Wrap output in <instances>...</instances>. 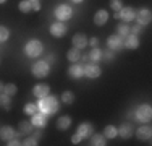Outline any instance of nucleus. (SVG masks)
<instances>
[{
    "label": "nucleus",
    "mask_w": 152,
    "mask_h": 146,
    "mask_svg": "<svg viewBox=\"0 0 152 146\" xmlns=\"http://www.w3.org/2000/svg\"><path fill=\"white\" fill-rule=\"evenodd\" d=\"M118 135V130L115 128L113 125H107L105 128H104V136L105 138H115Z\"/></svg>",
    "instance_id": "obj_24"
},
{
    "label": "nucleus",
    "mask_w": 152,
    "mask_h": 146,
    "mask_svg": "<svg viewBox=\"0 0 152 146\" xmlns=\"http://www.w3.org/2000/svg\"><path fill=\"white\" fill-rule=\"evenodd\" d=\"M92 130H94V127L89 122H84V123H81V125L78 127V133L81 135L83 138H91Z\"/></svg>",
    "instance_id": "obj_15"
},
{
    "label": "nucleus",
    "mask_w": 152,
    "mask_h": 146,
    "mask_svg": "<svg viewBox=\"0 0 152 146\" xmlns=\"http://www.w3.org/2000/svg\"><path fill=\"white\" fill-rule=\"evenodd\" d=\"M50 88L49 85H45V83H41V85H36L32 88V94H34L36 97H39V99H42V97H45L47 94H49Z\"/></svg>",
    "instance_id": "obj_11"
},
{
    "label": "nucleus",
    "mask_w": 152,
    "mask_h": 146,
    "mask_svg": "<svg viewBox=\"0 0 152 146\" xmlns=\"http://www.w3.org/2000/svg\"><path fill=\"white\" fill-rule=\"evenodd\" d=\"M136 119L139 120V122H151V119H152L151 105H147V104L139 105V107L136 109Z\"/></svg>",
    "instance_id": "obj_4"
},
{
    "label": "nucleus",
    "mask_w": 152,
    "mask_h": 146,
    "mask_svg": "<svg viewBox=\"0 0 152 146\" xmlns=\"http://www.w3.org/2000/svg\"><path fill=\"white\" fill-rule=\"evenodd\" d=\"M128 34H129V26H128V24H125V23H123V24H118V36L125 39Z\"/></svg>",
    "instance_id": "obj_31"
},
{
    "label": "nucleus",
    "mask_w": 152,
    "mask_h": 146,
    "mask_svg": "<svg viewBox=\"0 0 152 146\" xmlns=\"http://www.w3.org/2000/svg\"><path fill=\"white\" fill-rule=\"evenodd\" d=\"M100 73H102V70H100V67L96 65V63H92V65L89 63V65H86V68H84V75L88 76V78H91V80L99 78Z\"/></svg>",
    "instance_id": "obj_8"
},
{
    "label": "nucleus",
    "mask_w": 152,
    "mask_h": 146,
    "mask_svg": "<svg viewBox=\"0 0 152 146\" xmlns=\"http://www.w3.org/2000/svg\"><path fill=\"white\" fill-rule=\"evenodd\" d=\"M32 3V12H39L41 10V2H31Z\"/></svg>",
    "instance_id": "obj_38"
},
{
    "label": "nucleus",
    "mask_w": 152,
    "mask_h": 146,
    "mask_svg": "<svg viewBox=\"0 0 152 146\" xmlns=\"http://www.w3.org/2000/svg\"><path fill=\"white\" fill-rule=\"evenodd\" d=\"M108 47H110L112 50H120L121 47H123V38H120L118 34H112L110 38H108Z\"/></svg>",
    "instance_id": "obj_12"
},
{
    "label": "nucleus",
    "mask_w": 152,
    "mask_h": 146,
    "mask_svg": "<svg viewBox=\"0 0 152 146\" xmlns=\"http://www.w3.org/2000/svg\"><path fill=\"white\" fill-rule=\"evenodd\" d=\"M20 131L24 135L32 131V122H20Z\"/></svg>",
    "instance_id": "obj_29"
},
{
    "label": "nucleus",
    "mask_w": 152,
    "mask_h": 146,
    "mask_svg": "<svg viewBox=\"0 0 152 146\" xmlns=\"http://www.w3.org/2000/svg\"><path fill=\"white\" fill-rule=\"evenodd\" d=\"M81 140H83V136H81L79 133H76V135H73V136H71V141H73V145L81 143Z\"/></svg>",
    "instance_id": "obj_36"
},
{
    "label": "nucleus",
    "mask_w": 152,
    "mask_h": 146,
    "mask_svg": "<svg viewBox=\"0 0 152 146\" xmlns=\"http://www.w3.org/2000/svg\"><path fill=\"white\" fill-rule=\"evenodd\" d=\"M68 75H70V78L78 80V78H81V76L84 75V68H83L81 65H71L70 70H68Z\"/></svg>",
    "instance_id": "obj_18"
},
{
    "label": "nucleus",
    "mask_w": 152,
    "mask_h": 146,
    "mask_svg": "<svg viewBox=\"0 0 152 146\" xmlns=\"http://www.w3.org/2000/svg\"><path fill=\"white\" fill-rule=\"evenodd\" d=\"M102 57H105V58H108V60H110V58H112V52H107L105 55H104V54H102Z\"/></svg>",
    "instance_id": "obj_41"
},
{
    "label": "nucleus",
    "mask_w": 152,
    "mask_h": 146,
    "mask_svg": "<svg viewBox=\"0 0 152 146\" xmlns=\"http://www.w3.org/2000/svg\"><path fill=\"white\" fill-rule=\"evenodd\" d=\"M136 18H137V23L141 24V26H144V24H149L151 20H152V13L149 8H141L139 12H136Z\"/></svg>",
    "instance_id": "obj_7"
},
{
    "label": "nucleus",
    "mask_w": 152,
    "mask_h": 146,
    "mask_svg": "<svg viewBox=\"0 0 152 146\" xmlns=\"http://www.w3.org/2000/svg\"><path fill=\"white\" fill-rule=\"evenodd\" d=\"M0 107H3L5 111L12 109V105H10V96H7L5 93H0Z\"/></svg>",
    "instance_id": "obj_22"
},
{
    "label": "nucleus",
    "mask_w": 152,
    "mask_h": 146,
    "mask_svg": "<svg viewBox=\"0 0 152 146\" xmlns=\"http://www.w3.org/2000/svg\"><path fill=\"white\" fill-rule=\"evenodd\" d=\"M37 105L42 112H45V114H55V112L58 111V99H57L55 96H49V94H47L45 97H42V99L39 101Z\"/></svg>",
    "instance_id": "obj_1"
},
{
    "label": "nucleus",
    "mask_w": 152,
    "mask_h": 146,
    "mask_svg": "<svg viewBox=\"0 0 152 146\" xmlns=\"http://www.w3.org/2000/svg\"><path fill=\"white\" fill-rule=\"evenodd\" d=\"M10 36V31L5 26H0V42H5Z\"/></svg>",
    "instance_id": "obj_33"
},
{
    "label": "nucleus",
    "mask_w": 152,
    "mask_h": 146,
    "mask_svg": "<svg viewBox=\"0 0 152 146\" xmlns=\"http://www.w3.org/2000/svg\"><path fill=\"white\" fill-rule=\"evenodd\" d=\"M151 135H152V128L149 125H142L136 130V136L139 140H144V141H149L151 140Z\"/></svg>",
    "instance_id": "obj_13"
},
{
    "label": "nucleus",
    "mask_w": 152,
    "mask_h": 146,
    "mask_svg": "<svg viewBox=\"0 0 152 146\" xmlns=\"http://www.w3.org/2000/svg\"><path fill=\"white\" fill-rule=\"evenodd\" d=\"M21 145H24V146H36V145H37V141H36V138H26Z\"/></svg>",
    "instance_id": "obj_35"
},
{
    "label": "nucleus",
    "mask_w": 152,
    "mask_h": 146,
    "mask_svg": "<svg viewBox=\"0 0 152 146\" xmlns=\"http://www.w3.org/2000/svg\"><path fill=\"white\" fill-rule=\"evenodd\" d=\"M24 114H28V115H32L34 112H37V104H32V102H28L26 105H24Z\"/></svg>",
    "instance_id": "obj_32"
},
{
    "label": "nucleus",
    "mask_w": 152,
    "mask_h": 146,
    "mask_svg": "<svg viewBox=\"0 0 152 146\" xmlns=\"http://www.w3.org/2000/svg\"><path fill=\"white\" fill-rule=\"evenodd\" d=\"M16 91H18V88H16V85H13V83H8V85L3 86V93H5L7 96H10V97L15 96Z\"/></svg>",
    "instance_id": "obj_25"
},
{
    "label": "nucleus",
    "mask_w": 152,
    "mask_h": 146,
    "mask_svg": "<svg viewBox=\"0 0 152 146\" xmlns=\"http://www.w3.org/2000/svg\"><path fill=\"white\" fill-rule=\"evenodd\" d=\"M3 86L5 85H2V81H0V93H3Z\"/></svg>",
    "instance_id": "obj_43"
},
{
    "label": "nucleus",
    "mask_w": 152,
    "mask_h": 146,
    "mask_svg": "<svg viewBox=\"0 0 152 146\" xmlns=\"http://www.w3.org/2000/svg\"><path fill=\"white\" fill-rule=\"evenodd\" d=\"M118 135H120L121 138H131L133 135V128L129 123H123V125L118 128Z\"/></svg>",
    "instance_id": "obj_21"
},
{
    "label": "nucleus",
    "mask_w": 152,
    "mask_h": 146,
    "mask_svg": "<svg viewBox=\"0 0 152 146\" xmlns=\"http://www.w3.org/2000/svg\"><path fill=\"white\" fill-rule=\"evenodd\" d=\"M15 135H16L15 130H13V127H10V125H3L2 128H0V138H2V140H5V141L15 138Z\"/></svg>",
    "instance_id": "obj_16"
},
{
    "label": "nucleus",
    "mask_w": 152,
    "mask_h": 146,
    "mask_svg": "<svg viewBox=\"0 0 152 146\" xmlns=\"http://www.w3.org/2000/svg\"><path fill=\"white\" fill-rule=\"evenodd\" d=\"M115 18H120V20L129 23V21H133L136 18V10L131 8V7H125L120 12H115Z\"/></svg>",
    "instance_id": "obj_6"
},
{
    "label": "nucleus",
    "mask_w": 152,
    "mask_h": 146,
    "mask_svg": "<svg viewBox=\"0 0 152 146\" xmlns=\"http://www.w3.org/2000/svg\"><path fill=\"white\" fill-rule=\"evenodd\" d=\"M50 34L55 36V38H61V36L66 34V26H65V23H52V26H50Z\"/></svg>",
    "instance_id": "obj_10"
},
{
    "label": "nucleus",
    "mask_w": 152,
    "mask_h": 146,
    "mask_svg": "<svg viewBox=\"0 0 152 146\" xmlns=\"http://www.w3.org/2000/svg\"><path fill=\"white\" fill-rule=\"evenodd\" d=\"M110 7L113 12H120V10L123 8L121 7V0H110Z\"/></svg>",
    "instance_id": "obj_34"
},
{
    "label": "nucleus",
    "mask_w": 152,
    "mask_h": 146,
    "mask_svg": "<svg viewBox=\"0 0 152 146\" xmlns=\"http://www.w3.org/2000/svg\"><path fill=\"white\" fill-rule=\"evenodd\" d=\"M8 141H10V143H8L10 146H18V145H21L18 140H15V138H12V140H8Z\"/></svg>",
    "instance_id": "obj_40"
},
{
    "label": "nucleus",
    "mask_w": 152,
    "mask_h": 146,
    "mask_svg": "<svg viewBox=\"0 0 152 146\" xmlns=\"http://www.w3.org/2000/svg\"><path fill=\"white\" fill-rule=\"evenodd\" d=\"M71 2H75V3H81L83 0H71Z\"/></svg>",
    "instance_id": "obj_44"
},
{
    "label": "nucleus",
    "mask_w": 152,
    "mask_h": 146,
    "mask_svg": "<svg viewBox=\"0 0 152 146\" xmlns=\"http://www.w3.org/2000/svg\"><path fill=\"white\" fill-rule=\"evenodd\" d=\"M107 20H108V13L105 10H99V12L94 15V23H96L97 26H104V24L107 23Z\"/></svg>",
    "instance_id": "obj_17"
},
{
    "label": "nucleus",
    "mask_w": 152,
    "mask_h": 146,
    "mask_svg": "<svg viewBox=\"0 0 152 146\" xmlns=\"http://www.w3.org/2000/svg\"><path fill=\"white\" fill-rule=\"evenodd\" d=\"M66 57H68V60H71V62H78L79 58H81L79 49H76V47H73V49H70V50H68V54H66Z\"/></svg>",
    "instance_id": "obj_23"
},
{
    "label": "nucleus",
    "mask_w": 152,
    "mask_h": 146,
    "mask_svg": "<svg viewBox=\"0 0 152 146\" xmlns=\"http://www.w3.org/2000/svg\"><path fill=\"white\" fill-rule=\"evenodd\" d=\"M91 145L94 146H104L105 145V136L104 135H94L91 138Z\"/></svg>",
    "instance_id": "obj_28"
},
{
    "label": "nucleus",
    "mask_w": 152,
    "mask_h": 146,
    "mask_svg": "<svg viewBox=\"0 0 152 146\" xmlns=\"http://www.w3.org/2000/svg\"><path fill=\"white\" fill-rule=\"evenodd\" d=\"M89 58H91L92 62H99L100 58H102V50L100 49H97V47H94V49L89 52V55H88Z\"/></svg>",
    "instance_id": "obj_26"
},
{
    "label": "nucleus",
    "mask_w": 152,
    "mask_h": 146,
    "mask_svg": "<svg viewBox=\"0 0 152 146\" xmlns=\"http://www.w3.org/2000/svg\"><path fill=\"white\" fill-rule=\"evenodd\" d=\"M18 8H20L21 13H29V12H32V3L28 2V0H23V2L18 5Z\"/></svg>",
    "instance_id": "obj_27"
},
{
    "label": "nucleus",
    "mask_w": 152,
    "mask_h": 146,
    "mask_svg": "<svg viewBox=\"0 0 152 146\" xmlns=\"http://www.w3.org/2000/svg\"><path fill=\"white\" fill-rule=\"evenodd\" d=\"M91 46L97 47V46H99V39H97V38H91Z\"/></svg>",
    "instance_id": "obj_39"
},
{
    "label": "nucleus",
    "mask_w": 152,
    "mask_h": 146,
    "mask_svg": "<svg viewBox=\"0 0 152 146\" xmlns=\"http://www.w3.org/2000/svg\"><path fill=\"white\" fill-rule=\"evenodd\" d=\"M71 125V117L70 115H61L57 120V128L58 130H68V127Z\"/></svg>",
    "instance_id": "obj_20"
},
{
    "label": "nucleus",
    "mask_w": 152,
    "mask_h": 146,
    "mask_svg": "<svg viewBox=\"0 0 152 146\" xmlns=\"http://www.w3.org/2000/svg\"><path fill=\"white\" fill-rule=\"evenodd\" d=\"M7 2V0H0V3H5Z\"/></svg>",
    "instance_id": "obj_46"
},
{
    "label": "nucleus",
    "mask_w": 152,
    "mask_h": 146,
    "mask_svg": "<svg viewBox=\"0 0 152 146\" xmlns=\"http://www.w3.org/2000/svg\"><path fill=\"white\" fill-rule=\"evenodd\" d=\"M61 101H63V104H66V105L73 104V101H75L73 93H70V91H65V93L61 94Z\"/></svg>",
    "instance_id": "obj_30"
},
{
    "label": "nucleus",
    "mask_w": 152,
    "mask_h": 146,
    "mask_svg": "<svg viewBox=\"0 0 152 146\" xmlns=\"http://www.w3.org/2000/svg\"><path fill=\"white\" fill-rule=\"evenodd\" d=\"M42 50H44V46H42V42L37 41V39H31V41L26 42V46H24V54H26L28 57H39L42 54Z\"/></svg>",
    "instance_id": "obj_2"
},
{
    "label": "nucleus",
    "mask_w": 152,
    "mask_h": 146,
    "mask_svg": "<svg viewBox=\"0 0 152 146\" xmlns=\"http://www.w3.org/2000/svg\"><path fill=\"white\" fill-rule=\"evenodd\" d=\"M73 46L76 49H84L86 46H88V38H86V34H83V32H78V34L73 36Z\"/></svg>",
    "instance_id": "obj_14"
},
{
    "label": "nucleus",
    "mask_w": 152,
    "mask_h": 146,
    "mask_svg": "<svg viewBox=\"0 0 152 146\" xmlns=\"http://www.w3.org/2000/svg\"><path fill=\"white\" fill-rule=\"evenodd\" d=\"M45 62H47V63H49V62H53V57H52V55H49V57L45 58Z\"/></svg>",
    "instance_id": "obj_42"
},
{
    "label": "nucleus",
    "mask_w": 152,
    "mask_h": 146,
    "mask_svg": "<svg viewBox=\"0 0 152 146\" xmlns=\"http://www.w3.org/2000/svg\"><path fill=\"white\" fill-rule=\"evenodd\" d=\"M71 15H73V10H71L70 5H65V3H61V5H58V7L55 8V16H57V20H60V21L70 20Z\"/></svg>",
    "instance_id": "obj_5"
},
{
    "label": "nucleus",
    "mask_w": 152,
    "mask_h": 146,
    "mask_svg": "<svg viewBox=\"0 0 152 146\" xmlns=\"http://www.w3.org/2000/svg\"><path fill=\"white\" fill-rule=\"evenodd\" d=\"M141 29H142V26H141V24H137V26L129 28V32H131V34H137V32H139Z\"/></svg>",
    "instance_id": "obj_37"
},
{
    "label": "nucleus",
    "mask_w": 152,
    "mask_h": 146,
    "mask_svg": "<svg viewBox=\"0 0 152 146\" xmlns=\"http://www.w3.org/2000/svg\"><path fill=\"white\" fill-rule=\"evenodd\" d=\"M28 2H39V0H28Z\"/></svg>",
    "instance_id": "obj_45"
},
{
    "label": "nucleus",
    "mask_w": 152,
    "mask_h": 146,
    "mask_svg": "<svg viewBox=\"0 0 152 146\" xmlns=\"http://www.w3.org/2000/svg\"><path fill=\"white\" fill-rule=\"evenodd\" d=\"M32 125H36V127H39V128H42V127H45V123H47V114L45 112H34L32 114Z\"/></svg>",
    "instance_id": "obj_9"
},
{
    "label": "nucleus",
    "mask_w": 152,
    "mask_h": 146,
    "mask_svg": "<svg viewBox=\"0 0 152 146\" xmlns=\"http://www.w3.org/2000/svg\"><path fill=\"white\" fill-rule=\"evenodd\" d=\"M32 75L36 76V78H45L47 75H49V72H50V65L47 63L45 60H42V62H37V63H34L32 65Z\"/></svg>",
    "instance_id": "obj_3"
},
{
    "label": "nucleus",
    "mask_w": 152,
    "mask_h": 146,
    "mask_svg": "<svg viewBox=\"0 0 152 146\" xmlns=\"http://www.w3.org/2000/svg\"><path fill=\"white\" fill-rule=\"evenodd\" d=\"M125 39L126 41L123 42V46H126L128 49H137L139 47V39H137L136 34H128Z\"/></svg>",
    "instance_id": "obj_19"
}]
</instances>
